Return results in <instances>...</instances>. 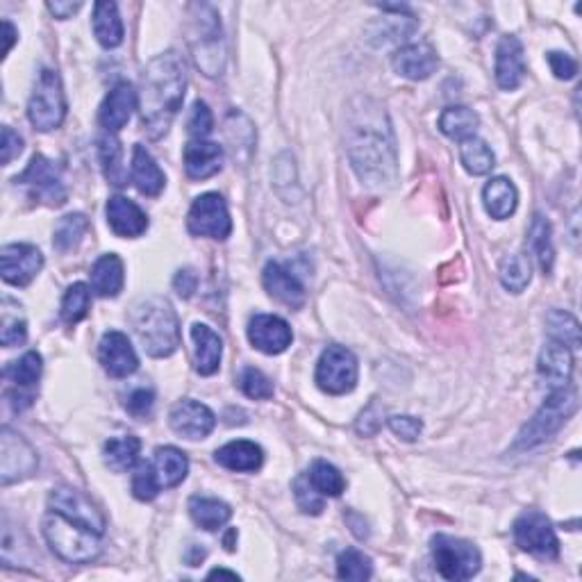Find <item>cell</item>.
<instances>
[{
    "label": "cell",
    "mask_w": 582,
    "mask_h": 582,
    "mask_svg": "<svg viewBox=\"0 0 582 582\" xmlns=\"http://www.w3.org/2000/svg\"><path fill=\"white\" fill-rule=\"evenodd\" d=\"M126 410L132 414L135 419H146L148 414L153 412V405H155V392L151 387H137L132 389L126 398Z\"/></svg>",
    "instance_id": "50"
},
{
    "label": "cell",
    "mask_w": 582,
    "mask_h": 582,
    "mask_svg": "<svg viewBox=\"0 0 582 582\" xmlns=\"http://www.w3.org/2000/svg\"><path fill=\"white\" fill-rule=\"evenodd\" d=\"M223 169V148L216 141L194 139L185 146V171L191 180H207Z\"/></svg>",
    "instance_id": "25"
},
{
    "label": "cell",
    "mask_w": 582,
    "mask_h": 582,
    "mask_svg": "<svg viewBox=\"0 0 582 582\" xmlns=\"http://www.w3.org/2000/svg\"><path fill=\"white\" fill-rule=\"evenodd\" d=\"M337 576L342 580H369L373 576V562L369 555H364L357 548H346L337 560Z\"/></svg>",
    "instance_id": "45"
},
{
    "label": "cell",
    "mask_w": 582,
    "mask_h": 582,
    "mask_svg": "<svg viewBox=\"0 0 582 582\" xmlns=\"http://www.w3.org/2000/svg\"><path fill=\"white\" fill-rule=\"evenodd\" d=\"M189 514L196 526H201L207 532H214L226 526L232 517L228 503L219 501L212 496H191L189 498Z\"/></svg>",
    "instance_id": "34"
},
{
    "label": "cell",
    "mask_w": 582,
    "mask_h": 582,
    "mask_svg": "<svg viewBox=\"0 0 582 582\" xmlns=\"http://www.w3.org/2000/svg\"><path fill=\"white\" fill-rule=\"evenodd\" d=\"M387 426L398 439H403V442H417L423 430L421 419L407 417V414H401V417H389Z\"/></svg>",
    "instance_id": "51"
},
{
    "label": "cell",
    "mask_w": 582,
    "mask_h": 582,
    "mask_svg": "<svg viewBox=\"0 0 582 582\" xmlns=\"http://www.w3.org/2000/svg\"><path fill=\"white\" fill-rule=\"evenodd\" d=\"M187 228L194 237L223 241L230 237L232 219L226 201L219 194L198 196L187 214Z\"/></svg>",
    "instance_id": "12"
},
{
    "label": "cell",
    "mask_w": 582,
    "mask_h": 582,
    "mask_svg": "<svg viewBox=\"0 0 582 582\" xmlns=\"http://www.w3.org/2000/svg\"><path fill=\"white\" fill-rule=\"evenodd\" d=\"M169 423L173 432H178L185 439H205L216 426V417L210 407L185 398L173 405L169 414Z\"/></svg>",
    "instance_id": "18"
},
{
    "label": "cell",
    "mask_w": 582,
    "mask_h": 582,
    "mask_svg": "<svg viewBox=\"0 0 582 582\" xmlns=\"http://www.w3.org/2000/svg\"><path fill=\"white\" fill-rule=\"evenodd\" d=\"M460 160L471 176H485L494 169V151L487 146V141L478 137H469L460 141Z\"/></svg>",
    "instance_id": "38"
},
{
    "label": "cell",
    "mask_w": 582,
    "mask_h": 582,
    "mask_svg": "<svg viewBox=\"0 0 582 582\" xmlns=\"http://www.w3.org/2000/svg\"><path fill=\"white\" fill-rule=\"evenodd\" d=\"M432 557L439 576L453 582L471 580L482 567V555L476 544L451 535L432 537Z\"/></svg>",
    "instance_id": "8"
},
{
    "label": "cell",
    "mask_w": 582,
    "mask_h": 582,
    "mask_svg": "<svg viewBox=\"0 0 582 582\" xmlns=\"http://www.w3.org/2000/svg\"><path fill=\"white\" fill-rule=\"evenodd\" d=\"M187 130L194 139H205L214 130V116L210 107H207V103L196 101L194 107H191Z\"/></svg>",
    "instance_id": "49"
},
{
    "label": "cell",
    "mask_w": 582,
    "mask_h": 582,
    "mask_svg": "<svg viewBox=\"0 0 582 582\" xmlns=\"http://www.w3.org/2000/svg\"><path fill=\"white\" fill-rule=\"evenodd\" d=\"M3 26H5V32H7V44H5V55H7V53H10V48L14 46L16 32H14V26H12V23H10V21H5V23H3Z\"/></svg>",
    "instance_id": "58"
},
{
    "label": "cell",
    "mask_w": 582,
    "mask_h": 582,
    "mask_svg": "<svg viewBox=\"0 0 582 582\" xmlns=\"http://www.w3.org/2000/svg\"><path fill=\"white\" fill-rule=\"evenodd\" d=\"M485 210L496 221L510 219L519 205V191L510 178H492L482 189Z\"/></svg>",
    "instance_id": "31"
},
{
    "label": "cell",
    "mask_w": 582,
    "mask_h": 582,
    "mask_svg": "<svg viewBox=\"0 0 582 582\" xmlns=\"http://www.w3.org/2000/svg\"><path fill=\"white\" fill-rule=\"evenodd\" d=\"M239 387L248 398H255V401H269L273 396V382L264 376L260 369L246 367L239 376Z\"/></svg>",
    "instance_id": "48"
},
{
    "label": "cell",
    "mask_w": 582,
    "mask_h": 582,
    "mask_svg": "<svg viewBox=\"0 0 582 582\" xmlns=\"http://www.w3.org/2000/svg\"><path fill=\"white\" fill-rule=\"evenodd\" d=\"M107 223L116 237L135 239L148 230V216L126 196H112L107 201Z\"/></svg>",
    "instance_id": "22"
},
{
    "label": "cell",
    "mask_w": 582,
    "mask_h": 582,
    "mask_svg": "<svg viewBox=\"0 0 582 582\" xmlns=\"http://www.w3.org/2000/svg\"><path fill=\"white\" fill-rule=\"evenodd\" d=\"M82 7V3H64V0H55V3H48V12H51L55 19H71Z\"/></svg>",
    "instance_id": "57"
},
{
    "label": "cell",
    "mask_w": 582,
    "mask_h": 582,
    "mask_svg": "<svg viewBox=\"0 0 582 582\" xmlns=\"http://www.w3.org/2000/svg\"><path fill=\"white\" fill-rule=\"evenodd\" d=\"M478 126H480L478 114L473 112L471 107H464V105L446 107L442 116H439V130H442L446 137L457 139V141L476 137Z\"/></svg>",
    "instance_id": "36"
},
{
    "label": "cell",
    "mask_w": 582,
    "mask_h": 582,
    "mask_svg": "<svg viewBox=\"0 0 582 582\" xmlns=\"http://www.w3.org/2000/svg\"><path fill=\"white\" fill-rule=\"evenodd\" d=\"M98 360L112 378H128L139 369V357L130 339L119 330L105 332L98 344Z\"/></svg>",
    "instance_id": "16"
},
{
    "label": "cell",
    "mask_w": 582,
    "mask_h": 582,
    "mask_svg": "<svg viewBox=\"0 0 582 582\" xmlns=\"http://www.w3.org/2000/svg\"><path fill=\"white\" fill-rule=\"evenodd\" d=\"M548 64H551V71L555 73V78H560V80H571V78H576V73H578V62L567 53H560V51L548 53Z\"/></svg>",
    "instance_id": "53"
},
{
    "label": "cell",
    "mask_w": 582,
    "mask_h": 582,
    "mask_svg": "<svg viewBox=\"0 0 582 582\" xmlns=\"http://www.w3.org/2000/svg\"><path fill=\"white\" fill-rule=\"evenodd\" d=\"M439 66V55L428 41H417L398 48L394 55V69L407 80H426Z\"/></svg>",
    "instance_id": "20"
},
{
    "label": "cell",
    "mask_w": 582,
    "mask_h": 582,
    "mask_svg": "<svg viewBox=\"0 0 582 582\" xmlns=\"http://www.w3.org/2000/svg\"><path fill=\"white\" fill-rule=\"evenodd\" d=\"M248 339L251 344L266 355H280L291 346V328L285 319L276 314H255L248 323Z\"/></svg>",
    "instance_id": "17"
},
{
    "label": "cell",
    "mask_w": 582,
    "mask_h": 582,
    "mask_svg": "<svg viewBox=\"0 0 582 582\" xmlns=\"http://www.w3.org/2000/svg\"><path fill=\"white\" fill-rule=\"evenodd\" d=\"M537 371H539V378L544 380V385H548L551 389L569 387L571 373H573L571 348H567L560 342H553L551 339V342L544 346V351L539 353Z\"/></svg>",
    "instance_id": "23"
},
{
    "label": "cell",
    "mask_w": 582,
    "mask_h": 582,
    "mask_svg": "<svg viewBox=\"0 0 582 582\" xmlns=\"http://www.w3.org/2000/svg\"><path fill=\"white\" fill-rule=\"evenodd\" d=\"M578 405V392L573 387L553 389L535 417L521 428L512 451H530V448L542 446L578 412Z\"/></svg>",
    "instance_id": "6"
},
{
    "label": "cell",
    "mask_w": 582,
    "mask_h": 582,
    "mask_svg": "<svg viewBox=\"0 0 582 582\" xmlns=\"http://www.w3.org/2000/svg\"><path fill=\"white\" fill-rule=\"evenodd\" d=\"M98 155H101L103 173L105 178L110 180V185L114 187H126L128 185V171L123 166V151H121V141L107 135L98 141Z\"/></svg>",
    "instance_id": "37"
},
{
    "label": "cell",
    "mask_w": 582,
    "mask_h": 582,
    "mask_svg": "<svg viewBox=\"0 0 582 582\" xmlns=\"http://www.w3.org/2000/svg\"><path fill=\"white\" fill-rule=\"evenodd\" d=\"M189 48L196 69L207 78H219L226 69V41L219 14L212 5H189Z\"/></svg>",
    "instance_id": "4"
},
{
    "label": "cell",
    "mask_w": 582,
    "mask_h": 582,
    "mask_svg": "<svg viewBox=\"0 0 582 582\" xmlns=\"http://www.w3.org/2000/svg\"><path fill=\"white\" fill-rule=\"evenodd\" d=\"M514 542L530 555L546 557V560H555L560 555V542H557V535L548 521L546 514L537 510L523 512L521 517L514 521Z\"/></svg>",
    "instance_id": "11"
},
{
    "label": "cell",
    "mask_w": 582,
    "mask_h": 582,
    "mask_svg": "<svg viewBox=\"0 0 582 582\" xmlns=\"http://www.w3.org/2000/svg\"><path fill=\"white\" fill-rule=\"evenodd\" d=\"M291 489H294L296 505L301 507V512L314 514V517L323 512V507H326V501H323V496L317 492V489H314L310 478H307V473H301V476L294 480V487H291Z\"/></svg>",
    "instance_id": "47"
},
{
    "label": "cell",
    "mask_w": 582,
    "mask_h": 582,
    "mask_svg": "<svg viewBox=\"0 0 582 582\" xmlns=\"http://www.w3.org/2000/svg\"><path fill=\"white\" fill-rule=\"evenodd\" d=\"M139 105V94L130 82H119L110 94H107L105 103L101 105V123L105 130L119 132L121 128H126V123L130 121L132 112L137 110Z\"/></svg>",
    "instance_id": "26"
},
{
    "label": "cell",
    "mask_w": 582,
    "mask_h": 582,
    "mask_svg": "<svg viewBox=\"0 0 582 582\" xmlns=\"http://www.w3.org/2000/svg\"><path fill=\"white\" fill-rule=\"evenodd\" d=\"M173 289L178 291L182 298H191L198 289V276L191 269H180L173 278Z\"/></svg>",
    "instance_id": "56"
},
{
    "label": "cell",
    "mask_w": 582,
    "mask_h": 582,
    "mask_svg": "<svg viewBox=\"0 0 582 582\" xmlns=\"http://www.w3.org/2000/svg\"><path fill=\"white\" fill-rule=\"evenodd\" d=\"M48 510L62 514V517L78 521L96 532H105V517L98 507L91 503V498L85 496L73 487H55L48 496Z\"/></svg>",
    "instance_id": "15"
},
{
    "label": "cell",
    "mask_w": 582,
    "mask_h": 582,
    "mask_svg": "<svg viewBox=\"0 0 582 582\" xmlns=\"http://www.w3.org/2000/svg\"><path fill=\"white\" fill-rule=\"evenodd\" d=\"M546 332L553 342H560L571 351L580 348V323L564 310H551L546 317Z\"/></svg>",
    "instance_id": "40"
},
{
    "label": "cell",
    "mask_w": 582,
    "mask_h": 582,
    "mask_svg": "<svg viewBox=\"0 0 582 582\" xmlns=\"http://www.w3.org/2000/svg\"><path fill=\"white\" fill-rule=\"evenodd\" d=\"M66 110H69V105H66L60 73L53 69H41L28 103V119L32 128L39 132L57 130L66 119Z\"/></svg>",
    "instance_id": "7"
},
{
    "label": "cell",
    "mask_w": 582,
    "mask_h": 582,
    "mask_svg": "<svg viewBox=\"0 0 582 582\" xmlns=\"http://www.w3.org/2000/svg\"><path fill=\"white\" fill-rule=\"evenodd\" d=\"M94 35L98 39V44L103 48H116L123 44V35H126V30H123V21H121V14H119V7L116 3H110V0H105V3H96L94 5Z\"/></svg>",
    "instance_id": "32"
},
{
    "label": "cell",
    "mask_w": 582,
    "mask_h": 582,
    "mask_svg": "<svg viewBox=\"0 0 582 582\" xmlns=\"http://www.w3.org/2000/svg\"><path fill=\"white\" fill-rule=\"evenodd\" d=\"M91 291L101 298H116L121 294L123 282H126V269L119 255L107 253L98 257L96 264L91 266Z\"/></svg>",
    "instance_id": "29"
},
{
    "label": "cell",
    "mask_w": 582,
    "mask_h": 582,
    "mask_svg": "<svg viewBox=\"0 0 582 582\" xmlns=\"http://www.w3.org/2000/svg\"><path fill=\"white\" fill-rule=\"evenodd\" d=\"M21 151H23V139L16 135L10 126H5L3 144H0V162H3V166H7L16 155H21Z\"/></svg>",
    "instance_id": "55"
},
{
    "label": "cell",
    "mask_w": 582,
    "mask_h": 582,
    "mask_svg": "<svg viewBox=\"0 0 582 582\" xmlns=\"http://www.w3.org/2000/svg\"><path fill=\"white\" fill-rule=\"evenodd\" d=\"M360 376L357 357L346 346H328L317 364V385L330 396H344L353 392Z\"/></svg>",
    "instance_id": "10"
},
{
    "label": "cell",
    "mask_w": 582,
    "mask_h": 582,
    "mask_svg": "<svg viewBox=\"0 0 582 582\" xmlns=\"http://www.w3.org/2000/svg\"><path fill=\"white\" fill-rule=\"evenodd\" d=\"M14 182L26 189L37 203H44L48 207H62L66 203V198H69V191H66L62 178V169L44 155L32 157L28 169L23 171L21 176H16Z\"/></svg>",
    "instance_id": "9"
},
{
    "label": "cell",
    "mask_w": 582,
    "mask_h": 582,
    "mask_svg": "<svg viewBox=\"0 0 582 582\" xmlns=\"http://www.w3.org/2000/svg\"><path fill=\"white\" fill-rule=\"evenodd\" d=\"M382 414H385V407H380L376 401H371L369 407H364L360 419H357L355 430L360 432L362 437H373L382 426Z\"/></svg>",
    "instance_id": "52"
},
{
    "label": "cell",
    "mask_w": 582,
    "mask_h": 582,
    "mask_svg": "<svg viewBox=\"0 0 582 582\" xmlns=\"http://www.w3.org/2000/svg\"><path fill=\"white\" fill-rule=\"evenodd\" d=\"M262 282H264V289L269 291L271 298H276L278 303L287 305V307H298L305 305V289L294 273L287 271L285 266L278 264V262H269L264 266V273H262Z\"/></svg>",
    "instance_id": "24"
},
{
    "label": "cell",
    "mask_w": 582,
    "mask_h": 582,
    "mask_svg": "<svg viewBox=\"0 0 582 582\" xmlns=\"http://www.w3.org/2000/svg\"><path fill=\"white\" fill-rule=\"evenodd\" d=\"M214 460H216V464H221V467L228 469V471L253 473L262 467L264 451L255 442H248V439H237V442L221 446L219 451L214 453Z\"/></svg>",
    "instance_id": "28"
},
{
    "label": "cell",
    "mask_w": 582,
    "mask_h": 582,
    "mask_svg": "<svg viewBox=\"0 0 582 582\" xmlns=\"http://www.w3.org/2000/svg\"><path fill=\"white\" fill-rule=\"evenodd\" d=\"M207 578H232V580H239V576L235 571H228V569H214L210 571V576Z\"/></svg>",
    "instance_id": "59"
},
{
    "label": "cell",
    "mask_w": 582,
    "mask_h": 582,
    "mask_svg": "<svg viewBox=\"0 0 582 582\" xmlns=\"http://www.w3.org/2000/svg\"><path fill=\"white\" fill-rule=\"evenodd\" d=\"M132 182L144 196H160L166 187V176L160 164L141 144H137L135 151H132Z\"/></svg>",
    "instance_id": "30"
},
{
    "label": "cell",
    "mask_w": 582,
    "mask_h": 582,
    "mask_svg": "<svg viewBox=\"0 0 582 582\" xmlns=\"http://www.w3.org/2000/svg\"><path fill=\"white\" fill-rule=\"evenodd\" d=\"M44 269V255L32 244H7L0 251V273L7 285L28 287Z\"/></svg>",
    "instance_id": "14"
},
{
    "label": "cell",
    "mask_w": 582,
    "mask_h": 582,
    "mask_svg": "<svg viewBox=\"0 0 582 582\" xmlns=\"http://www.w3.org/2000/svg\"><path fill=\"white\" fill-rule=\"evenodd\" d=\"M498 278H501L503 287L507 291H512V294H521V291L530 285V278H532L530 260L521 253L507 255L501 262V269H498Z\"/></svg>",
    "instance_id": "42"
},
{
    "label": "cell",
    "mask_w": 582,
    "mask_h": 582,
    "mask_svg": "<svg viewBox=\"0 0 582 582\" xmlns=\"http://www.w3.org/2000/svg\"><path fill=\"white\" fill-rule=\"evenodd\" d=\"M37 467L39 460L35 448L10 428H3V437H0V480H3V485L7 487L12 482L30 478Z\"/></svg>",
    "instance_id": "13"
},
{
    "label": "cell",
    "mask_w": 582,
    "mask_h": 582,
    "mask_svg": "<svg viewBox=\"0 0 582 582\" xmlns=\"http://www.w3.org/2000/svg\"><path fill=\"white\" fill-rule=\"evenodd\" d=\"M191 339H194V367L201 376H214L221 367L223 342L216 332L205 323L191 326Z\"/></svg>",
    "instance_id": "27"
},
{
    "label": "cell",
    "mask_w": 582,
    "mask_h": 582,
    "mask_svg": "<svg viewBox=\"0 0 582 582\" xmlns=\"http://www.w3.org/2000/svg\"><path fill=\"white\" fill-rule=\"evenodd\" d=\"M132 328L151 357H169L180 346V321L173 305L162 296L141 298L132 305Z\"/></svg>",
    "instance_id": "3"
},
{
    "label": "cell",
    "mask_w": 582,
    "mask_h": 582,
    "mask_svg": "<svg viewBox=\"0 0 582 582\" xmlns=\"http://www.w3.org/2000/svg\"><path fill=\"white\" fill-rule=\"evenodd\" d=\"M153 467L160 478V485L164 489L178 487L189 473V460L187 455L178 451L176 446H160L153 457Z\"/></svg>",
    "instance_id": "33"
},
{
    "label": "cell",
    "mask_w": 582,
    "mask_h": 582,
    "mask_svg": "<svg viewBox=\"0 0 582 582\" xmlns=\"http://www.w3.org/2000/svg\"><path fill=\"white\" fill-rule=\"evenodd\" d=\"M160 478H157V471L153 467V462H141L135 476H132V494H135L137 501H153V498L160 494Z\"/></svg>",
    "instance_id": "46"
},
{
    "label": "cell",
    "mask_w": 582,
    "mask_h": 582,
    "mask_svg": "<svg viewBox=\"0 0 582 582\" xmlns=\"http://www.w3.org/2000/svg\"><path fill=\"white\" fill-rule=\"evenodd\" d=\"M41 528H44V537L51 551L69 564L94 562L103 551L101 532L82 526L78 521L66 519L57 512L48 510V517L41 523Z\"/></svg>",
    "instance_id": "5"
},
{
    "label": "cell",
    "mask_w": 582,
    "mask_h": 582,
    "mask_svg": "<svg viewBox=\"0 0 582 582\" xmlns=\"http://www.w3.org/2000/svg\"><path fill=\"white\" fill-rule=\"evenodd\" d=\"M526 78V57L519 37L507 35L496 48V82L505 91L517 89Z\"/></svg>",
    "instance_id": "21"
},
{
    "label": "cell",
    "mask_w": 582,
    "mask_h": 582,
    "mask_svg": "<svg viewBox=\"0 0 582 582\" xmlns=\"http://www.w3.org/2000/svg\"><path fill=\"white\" fill-rule=\"evenodd\" d=\"M530 248L535 253L539 266H542L544 273L553 271L555 262V248L551 239V223H548L542 214H535V219L530 223Z\"/></svg>",
    "instance_id": "39"
},
{
    "label": "cell",
    "mask_w": 582,
    "mask_h": 582,
    "mask_svg": "<svg viewBox=\"0 0 582 582\" xmlns=\"http://www.w3.org/2000/svg\"><path fill=\"white\" fill-rule=\"evenodd\" d=\"M346 151L364 185L371 189L394 187L398 173L396 141L385 107L369 98L360 101V107H353L348 114Z\"/></svg>",
    "instance_id": "1"
},
{
    "label": "cell",
    "mask_w": 582,
    "mask_h": 582,
    "mask_svg": "<svg viewBox=\"0 0 582 582\" xmlns=\"http://www.w3.org/2000/svg\"><path fill=\"white\" fill-rule=\"evenodd\" d=\"M41 371H44V360H41V355L37 351L26 353L21 360L12 362L10 367L3 371L7 382L16 389V394L10 396V398H16V401H12L16 410H23V407H28L32 403V398H35V387L39 385V378H41Z\"/></svg>",
    "instance_id": "19"
},
{
    "label": "cell",
    "mask_w": 582,
    "mask_h": 582,
    "mask_svg": "<svg viewBox=\"0 0 582 582\" xmlns=\"http://www.w3.org/2000/svg\"><path fill=\"white\" fill-rule=\"evenodd\" d=\"M139 451H141V442L135 435H119L107 439L103 446V457L105 464L116 473H123L132 469L139 460Z\"/></svg>",
    "instance_id": "35"
},
{
    "label": "cell",
    "mask_w": 582,
    "mask_h": 582,
    "mask_svg": "<svg viewBox=\"0 0 582 582\" xmlns=\"http://www.w3.org/2000/svg\"><path fill=\"white\" fill-rule=\"evenodd\" d=\"M187 89L185 60L176 51H166L146 64L139 82L141 130L148 139H162L176 119Z\"/></svg>",
    "instance_id": "2"
},
{
    "label": "cell",
    "mask_w": 582,
    "mask_h": 582,
    "mask_svg": "<svg viewBox=\"0 0 582 582\" xmlns=\"http://www.w3.org/2000/svg\"><path fill=\"white\" fill-rule=\"evenodd\" d=\"M89 303H91V291L85 282H76L66 289V294L62 298V319L69 326H76L89 314Z\"/></svg>",
    "instance_id": "44"
},
{
    "label": "cell",
    "mask_w": 582,
    "mask_h": 582,
    "mask_svg": "<svg viewBox=\"0 0 582 582\" xmlns=\"http://www.w3.org/2000/svg\"><path fill=\"white\" fill-rule=\"evenodd\" d=\"M89 228L87 216L85 214H66L60 219V223L55 226V235H53V246L60 253H69L76 248L85 232Z\"/></svg>",
    "instance_id": "43"
},
{
    "label": "cell",
    "mask_w": 582,
    "mask_h": 582,
    "mask_svg": "<svg viewBox=\"0 0 582 582\" xmlns=\"http://www.w3.org/2000/svg\"><path fill=\"white\" fill-rule=\"evenodd\" d=\"M26 337H28L26 321L19 319V317H16V319L5 317V321H3V346L5 348L23 344V342H26Z\"/></svg>",
    "instance_id": "54"
},
{
    "label": "cell",
    "mask_w": 582,
    "mask_h": 582,
    "mask_svg": "<svg viewBox=\"0 0 582 582\" xmlns=\"http://www.w3.org/2000/svg\"><path fill=\"white\" fill-rule=\"evenodd\" d=\"M307 478H310L314 489H317L321 496L337 498V496H342L346 489V478L342 476V471L326 460L312 462L310 471H307Z\"/></svg>",
    "instance_id": "41"
}]
</instances>
